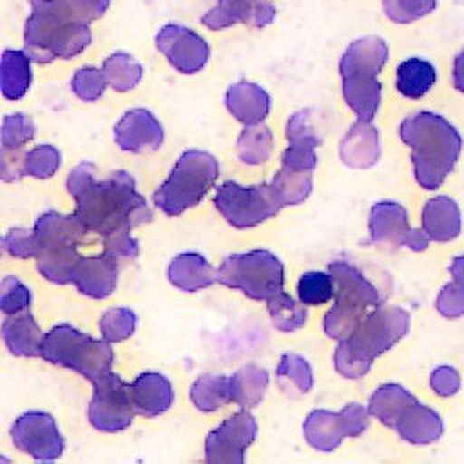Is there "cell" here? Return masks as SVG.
Listing matches in <instances>:
<instances>
[{
    "label": "cell",
    "instance_id": "obj_32",
    "mask_svg": "<svg viewBox=\"0 0 464 464\" xmlns=\"http://www.w3.org/2000/svg\"><path fill=\"white\" fill-rule=\"evenodd\" d=\"M268 388V373L257 364H245L230 377V399L241 408L257 406Z\"/></svg>",
    "mask_w": 464,
    "mask_h": 464
},
{
    "label": "cell",
    "instance_id": "obj_35",
    "mask_svg": "<svg viewBox=\"0 0 464 464\" xmlns=\"http://www.w3.org/2000/svg\"><path fill=\"white\" fill-rule=\"evenodd\" d=\"M190 399L199 411H216L218 408L232 401L230 377L216 373L199 375L190 388Z\"/></svg>",
    "mask_w": 464,
    "mask_h": 464
},
{
    "label": "cell",
    "instance_id": "obj_37",
    "mask_svg": "<svg viewBox=\"0 0 464 464\" xmlns=\"http://www.w3.org/2000/svg\"><path fill=\"white\" fill-rule=\"evenodd\" d=\"M102 69L105 72L109 85L118 92H127L134 89L143 76L141 63L134 56L123 51H116L109 54Z\"/></svg>",
    "mask_w": 464,
    "mask_h": 464
},
{
    "label": "cell",
    "instance_id": "obj_31",
    "mask_svg": "<svg viewBox=\"0 0 464 464\" xmlns=\"http://www.w3.org/2000/svg\"><path fill=\"white\" fill-rule=\"evenodd\" d=\"M80 259L82 257L72 245L49 246L38 254L36 268L47 281L56 285H67L72 283Z\"/></svg>",
    "mask_w": 464,
    "mask_h": 464
},
{
    "label": "cell",
    "instance_id": "obj_27",
    "mask_svg": "<svg viewBox=\"0 0 464 464\" xmlns=\"http://www.w3.org/2000/svg\"><path fill=\"white\" fill-rule=\"evenodd\" d=\"M303 433L306 442L317 451H334L341 446L343 439L346 437L344 422L341 411H328V410H314L308 413Z\"/></svg>",
    "mask_w": 464,
    "mask_h": 464
},
{
    "label": "cell",
    "instance_id": "obj_34",
    "mask_svg": "<svg viewBox=\"0 0 464 464\" xmlns=\"http://www.w3.org/2000/svg\"><path fill=\"white\" fill-rule=\"evenodd\" d=\"M435 80V67L422 58H408L397 67V91L406 98H422L433 87Z\"/></svg>",
    "mask_w": 464,
    "mask_h": 464
},
{
    "label": "cell",
    "instance_id": "obj_52",
    "mask_svg": "<svg viewBox=\"0 0 464 464\" xmlns=\"http://www.w3.org/2000/svg\"><path fill=\"white\" fill-rule=\"evenodd\" d=\"M431 390L440 397H451L460 388V375L451 366H439L430 375Z\"/></svg>",
    "mask_w": 464,
    "mask_h": 464
},
{
    "label": "cell",
    "instance_id": "obj_15",
    "mask_svg": "<svg viewBox=\"0 0 464 464\" xmlns=\"http://www.w3.org/2000/svg\"><path fill=\"white\" fill-rule=\"evenodd\" d=\"M276 18V7L270 0H218L203 16L201 24L210 31H219L234 24H246L263 29Z\"/></svg>",
    "mask_w": 464,
    "mask_h": 464
},
{
    "label": "cell",
    "instance_id": "obj_23",
    "mask_svg": "<svg viewBox=\"0 0 464 464\" xmlns=\"http://www.w3.org/2000/svg\"><path fill=\"white\" fill-rule=\"evenodd\" d=\"M2 337L9 353L16 357H42L44 332L29 310L5 315L2 323Z\"/></svg>",
    "mask_w": 464,
    "mask_h": 464
},
{
    "label": "cell",
    "instance_id": "obj_17",
    "mask_svg": "<svg viewBox=\"0 0 464 464\" xmlns=\"http://www.w3.org/2000/svg\"><path fill=\"white\" fill-rule=\"evenodd\" d=\"M339 156L346 167L370 169L379 161V130L370 120H357L339 143Z\"/></svg>",
    "mask_w": 464,
    "mask_h": 464
},
{
    "label": "cell",
    "instance_id": "obj_40",
    "mask_svg": "<svg viewBox=\"0 0 464 464\" xmlns=\"http://www.w3.org/2000/svg\"><path fill=\"white\" fill-rule=\"evenodd\" d=\"M297 295L303 304L319 306L334 297V279L330 272H304L297 283Z\"/></svg>",
    "mask_w": 464,
    "mask_h": 464
},
{
    "label": "cell",
    "instance_id": "obj_4",
    "mask_svg": "<svg viewBox=\"0 0 464 464\" xmlns=\"http://www.w3.org/2000/svg\"><path fill=\"white\" fill-rule=\"evenodd\" d=\"M410 328V314L401 306H375L353 334L339 341L334 353L335 370L346 379L362 377L375 357L399 343Z\"/></svg>",
    "mask_w": 464,
    "mask_h": 464
},
{
    "label": "cell",
    "instance_id": "obj_26",
    "mask_svg": "<svg viewBox=\"0 0 464 464\" xmlns=\"http://www.w3.org/2000/svg\"><path fill=\"white\" fill-rule=\"evenodd\" d=\"M395 430L406 442L431 444L442 437L444 424L435 410L415 402L397 420Z\"/></svg>",
    "mask_w": 464,
    "mask_h": 464
},
{
    "label": "cell",
    "instance_id": "obj_2",
    "mask_svg": "<svg viewBox=\"0 0 464 464\" xmlns=\"http://www.w3.org/2000/svg\"><path fill=\"white\" fill-rule=\"evenodd\" d=\"M24 51L36 63L78 56L91 44V22L76 0H29Z\"/></svg>",
    "mask_w": 464,
    "mask_h": 464
},
{
    "label": "cell",
    "instance_id": "obj_11",
    "mask_svg": "<svg viewBox=\"0 0 464 464\" xmlns=\"http://www.w3.org/2000/svg\"><path fill=\"white\" fill-rule=\"evenodd\" d=\"M11 439L16 450L44 462L56 460L65 448L54 417L45 411L20 415L11 428Z\"/></svg>",
    "mask_w": 464,
    "mask_h": 464
},
{
    "label": "cell",
    "instance_id": "obj_42",
    "mask_svg": "<svg viewBox=\"0 0 464 464\" xmlns=\"http://www.w3.org/2000/svg\"><path fill=\"white\" fill-rule=\"evenodd\" d=\"M36 134L34 121L22 112L7 114L2 120L0 143L2 149H22L27 141H31Z\"/></svg>",
    "mask_w": 464,
    "mask_h": 464
},
{
    "label": "cell",
    "instance_id": "obj_16",
    "mask_svg": "<svg viewBox=\"0 0 464 464\" xmlns=\"http://www.w3.org/2000/svg\"><path fill=\"white\" fill-rule=\"evenodd\" d=\"M114 140L121 150L150 152L163 143V127L147 109H130L114 127Z\"/></svg>",
    "mask_w": 464,
    "mask_h": 464
},
{
    "label": "cell",
    "instance_id": "obj_3",
    "mask_svg": "<svg viewBox=\"0 0 464 464\" xmlns=\"http://www.w3.org/2000/svg\"><path fill=\"white\" fill-rule=\"evenodd\" d=\"M399 134L411 149L417 183L428 190L439 188L459 160L462 149L459 130L440 114L422 111L404 118Z\"/></svg>",
    "mask_w": 464,
    "mask_h": 464
},
{
    "label": "cell",
    "instance_id": "obj_56",
    "mask_svg": "<svg viewBox=\"0 0 464 464\" xmlns=\"http://www.w3.org/2000/svg\"><path fill=\"white\" fill-rule=\"evenodd\" d=\"M453 83L459 91L464 92V49L455 56L453 62Z\"/></svg>",
    "mask_w": 464,
    "mask_h": 464
},
{
    "label": "cell",
    "instance_id": "obj_41",
    "mask_svg": "<svg viewBox=\"0 0 464 464\" xmlns=\"http://www.w3.org/2000/svg\"><path fill=\"white\" fill-rule=\"evenodd\" d=\"M136 330V314L130 308H109L100 319L102 337L109 343L129 339Z\"/></svg>",
    "mask_w": 464,
    "mask_h": 464
},
{
    "label": "cell",
    "instance_id": "obj_19",
    "mask_svg": "<svg viewBox=\"0 0 464 464\" xmlns=\"http://www.w3.org/2000/svg\"><path fill=\"white\" fill-rule=\"evenodd\" d=\"M132 404L141 417H158L165 413L174 401L170 381L158 372L140 373L130 384Z\"/></svg>",
    "mask_w": 464,
    "mask_h": 464
},
{
    "label": "cell",
    "instance_id": "obj_30",
    "mask_svg": "<svg viewBox=\"0 0 464 464\" xmlns=\"http://www.w3.org/2000/svg\"><path fill=\"white\" fill-rule=\"evenodd\" d=\"M415 402H417V399L402 386L382 384L372 393L370 402H368V411L382 424L395 428V424L402 417V413Z\"/></svg>",
    "mask_w": 464,
    "mask_h": 464
},
{
    "label": "cell",
    "instance_id": "obj_43",
    "mask_svg": "<svg viewBox=\"0 0 464 464\" xmlns=\"http://www.w3.org/2000/svg\"><path fill=\"white\" fill-rule=\"evenodd\" d=\"M107 78L103 69L87 65V67H80L72 80H71V89L72 92L83 100V102H96L98 98L103 96L105 87H107Z\"/></svg>",
    "mask_w": 464,
    "mask_h": 464
},
{
    "label": "cell",
    "instance_id": "obj_13",
    "mask_svg": "<svg viewBox=\"0 0 464 464\" xmlns=\"http://www.w3.org/2000/svg\"><path fill=\"white\" fill-rule=\"evenodd\" d=\"M257 433L256 419L243 408L230 417H227L216 430L207 435L205 440V460L241 464L246 448L254 442Z\"/></svg>",
    "mask_w": 464,
    "mask_h": 464
},
{
    "label": "cell",
    "instance_id": "obj_47",
    "mask_svg": "<svg viewBox=\"0 0 464 464\" xmlns=\"http://www.w3.org/2000/svg\"><path fill=\"white\" fill-rule=\"evenodd\" d=\"M140 245L132 237L130 230H118L103 237V254L116 261L120 266L138 257Z\"/></svg>",
    "mask_w": 464,
    "mask_h": 464
},
{
    "label": "cell",
    "instance_id": "obj_6",
    "mask_svg": "<svg viewBox=\"0 0 464 464\" xmlns=\"http://www.w3.org/2000/svg\"><path fill=\"white\" fill-rule=\"evenodd\" d=\"M219 176L218 160L205 150H187L179 156L170 176L156 188L154 205L167 216H179L196 207Z\"/></svg>",
    "mask_w": 464,
    "mask_h": 464
},
{
    "label": "cell",
    "instance_id": "obj_14",
    "mask_svg": "<svg viewBox=\"0 0 464 464\" xmlns=\"http://www.w3.org/2000/svg\"><path fill=\"white\" fill-rule=\"evenodd\" d=\"M156 47L163 53L167 62L183 74L201 71L210 58L207 40L196 31L178 24H167L158 31Z\"/></svg>",
    "mask_w": 464,
    "mask_h": 464
},
{
    "label": "cell",
    "instance_id": "obj_25",
    "mask_svg": "<svg viewBox=\"0 0 464 464\" xmlns=\"http://www.w3.org/2000/svg\"><path fill=\"white\" fill-rule=\"evenodd\" d=\"M422 230L433 241H451L460 234V208L450 196L431 198L422 208Z\"/></svg>",
    "mask_w": 464,
    "mask_h": 464
},
{
    "label": "cell",
    "instance_id": "obj_36",
    "mask_svg": "<svg viewBox=\"0 0 464 464\" xmlns=\"http://www.w3.org/2000/svg\"><path fill=\"white\" fill-rule=\"evenodd\" d=\"M312 172L314 170L281 165L272 179V187L276 188L283 205H299L310 196Z\"/></svg>",
    "mask_w": 464,
    "mask_h": 464
},
{
    "label": "cell",
    "instance_id": "obj_7",
    "mask_svg": "<svg viewBox=\"0 0 464 464\" xmlns=\"http://www.w3.org/2000/svg\"><path fill=\"white\" fill-rule=\"evenodd\" d=\"M42 357L56 366H65L91 382L111 372L114 353L105 339H92L71 324L53 326L42 343Z\"/></svg>",
    "mask_w": 464,
    "mask_h": 464
},
{
    "label": "cell",
    "instance_id": "obj_12",
    "mask_svg": "<svg viewBox=\"0 0 464 464\" xmlns=\"http://www.w3.org/2000/svg\"><path fill=\"white\" fill-rule=\"evenodd\" d=\"M368 228L372 243L381 246H408L415 252H420L428 246L430 241L424 230L410 227L406 208L395 201L375 203L370 210Z\"/></svg>",
    "mask_w": 464,
    "mask_h": 464
},
{
    "label": "cell",
    "instance_id": "obj_49",
    "mask_svg": "<svg viewBox=\"0 0 464 464\" xmlns=\"http://www.w3.org/2000/svg\"><path fill=\"white\" fill-rule=\"evenodd\" d=\"M286 140L294 145L319 147L321 138L312 121V111H299L290 116L286 125Z\"/></svg>",
    "mask_w": 464,
    "mask_h": 464
},
{
    "label": "cell",
    "instance_id": "obj_33",
    "mask_svg": "<svg viewBox=\"0 0 464 464\" xmlns=\"http://www.w3.org/2000/svg\"><path fill=\"white\" fill-rule=\"evenodd\" d=\"M277 384L286 397H303L312 390L314 373L308 361L297 353H285L276 370Z\"/></svg>",
    "mask_w": 464,
    "mask_h": 464
},
{
    "label": "cell",
    "instance_id": "obj_20",
    "mask_svg": "<svg viewBox=\"0 0 464 464\" xmlns=\"http://www.w3.org/2000/svg\"><path fill=\"white\" fill-rule=\"evenodd\" d=\"M388 60V45L379 36H362L353 40L339 60L341 78L348 74L377 76Z\"/></svg>",
    "mask_w": 464,
    "mask_h": 464
},
{
    "label": "cell",
    "instance_id": "obj_5",
    "mask_svg": "<svg viewBox=\"0 0 464 464\" xmlns=\"http://www.w3.org/2000/svg\"><path fill=\"white\" fill-rule=\"evenodd\" d=\"M334 279V306L324 315V334L343 341L353 334L359 323L366 317V310L381 304L377 288L352 265L334 261L328 265Z\"/></svg>",
    "mask_w": 464,
    "mask_h": 464
},
{
    "label": "cell",
    "instance_id": "obj_8",
    "mask_svg": "<svg viewBox=\"0 0 464 464\" xmlns=\"http://www.w3.org/2000/svg\"><path fill=\"white\" fill-rule=\"evenodd\" d=\"M218 281L239 290L248 299L268 301L283 290V263L270 250H250L225 257L218 268Z\"/></svg>",
    "mask_w": 464,
    "mask_h": 464
},
{
    "label": "cell",
    "instance_id": "obj_21",
    "mask_svg": "<svg viewBox=\"0 0 464 464\" xmlns=\"http://www.w3.org/2000/svg\"><path fill=\"white\" fill-rule=\"evenodd\" d=\"M225 105L237 121L254 125L261 123L268 116L270 96L257 83L237 82L227 89Z\"/></svg>",
    "mask_w": 464,
    "mask_h": 464
},
{
    "label": "cell",
    "instance_id": "obj_50",
    "mask_svg": "<svg viewBox=\"0 0 464 464\" xmlns=\"http://www.w3.org/2000/svg\"><path fill=\"white\" fill-rule=\"evenodd\" d=\"M437 312L446 319H457L464 315V285L455 279L442 286L435 301Z\"/></svg>",
    "mask_w": 464,
    "mask_h": 464
},
{
    "label": "cell",
    "instance_id": "obj_39",
    "mask_svg": "<svg viewBox=\"0 0 464 464\" xmlns=\"http://www.w3.org/2000/svg\"><path fill=\"white\" fill-rule=\"evenodd\" d=\"M266 303H268L266 306H268V314H270V321H272L274 328L292 334L306 324L308 314H306L303 303L299 304L283 290L279 294L272 295Z\"/></svg>",
    "mask_w": 464,
    "mask_h": 464
},
{
    "label": "cell",
    "instance_id": "obj_24",
    "mask_svg": "<svg viewBox=\"0 0 464 464\" xmlns=\"http://www.w3.org/2000/svg\"><path fill=\"white\" fill-rule=\"evenodd\" d=\"M87 228L85 225L78 219L76 214L63 216L54 210H49L42 214L36 223H34V234L40 243V252L49 246H60V245H72L76 246Z\"/></svg>",
    "mask_w": 464,
    "mask_h": 464
},
{
    "label": "cell",
    "instance_id": "obj_44",
    "mask_svg": "<svg viewBox=\"0 0 464 464\" xmlns=\"http://www.w3.org/2000/svg\"><path fill=\"white\" fill-rule=\"evenodd\" d=\"M437 7V0H382L384 14L395 24H410Z\"/></svg>",
    "mask_w": 464,
    "mask_h": 464
},
{
    "label": "cell",
    "instance_id": "obj_9",
    "mask_svg": "<svg viewBox=\"0 0 464 464\" xmlns=\"http://www.w3.org/2000/svg\"><path fill=\"white\" fill-rule=\"evenodd\" d=\"M214 205L227 223L236 228H252L274 218L285 207L272 183L243 187L236 181H225L218 187Z\"/></svg>",
    "mask_w": 464,
    "mask_h": 464
},
{
    "label": "cell",
    "instance_id": "obj_55",
    "mask_svg": "<svg viewBox=\"0 0 464 464\" xmlns=\"http://www.w3.org/2000/svg\"><path fill=\"white\" fill-rule=\"evenodd\" d=\"M80 5L82 14L89 20L94 22L98 18H102L105 14V11L109 9L111 0H76Z\"/></svg>",
    "mask_w": 464,
    "mask_h": 464
},
{
    "label": "cell",
    "instance_id": "obj_46",
    "mask_svg": "<svg viewBox=\"0 0 464 464\" xmlns=\"http://www.w3.org/2000/svg\"><path fill=\"white\" fill-rule=\"evenodd\" d=\"M31 306V290L14 276H5L0 285V308L5 315L20 314Z\"/></svg>",
    "mask_w": 464,
    "mask_h": 464
},
{
    "label": "cell",
    "instance_id": "obj_28",
    "mask_svg": "<svg viewBox=\"0 0 464 464\" xmlns=\"http://www.w3.org/2000/svg\"><path fill=\"white\" fill-rule=\"evenodd\" d=\"M343 96L361 120L372 121L381 103V83L372 74H348L343 76Z\"/></svg>",
    "mask_w": 464,
    "mask_h": 464
},
{
    "label": "cell",
    "instance_id": "obj_10",
    "mask_svg": "<svg viewBox=\"0 0 464 464\" xmlns=\"http://www.w3.org/2000/svg\"><path fill=\"white\" fill-rule=\"evenodd\" d=\"M92 384L94 393L87 410V417L92 428L105 433H116L129 428L136 413L130 384H127L114 372L105 373Z\"/></svg>",
    "mask_w": 464,
    "mask_h": 464
},
{
    "label": "cell",
    "instance_id": "obj_54",
    "mask_svg": "<svg viewBox=\"0 0 464 464\" xmlns=\"http://www.w3.org/2000/svg\"><path fill=\"white\" fill-rule=\"evenodd\" d=\"M281 165L295 167V169L314 170V169H315V165H317L315 147L288 143V149H285V150H283V154H281Z\"/></svg>",
    "mask_w": 464,
    "mask_h": 464
},
{
    "label": "cell",
    "instance_id": "obj_18",
    "mask_svg": "<svg viewBox=\"0 0 464 464\" xmlns=\"http://www.w3.org/2000/svg\"><path fill=\"white\" fill-rule=\"evenodd\" d=\"M118 270L120 265L105 254L94 257H82L74 272L72 283L83 295H89L92 299H105L116 288Z\"/></svg>",
    "mask_w": 464,
    "mask_h": 464
},
{
    "label": "cell",
    "instance_id": "obj_45",
    "mask_svg": "<svg viewBox=\"0 0 464 464\" xmlns=\"http://www.w3.org/2000/svg\"><path fill=\"white\" fill-rule=\"evenodd\" d=\"M60 150L54 145H38L27 152L25 176L47 179L60 169Z\"/></svg>",
    "mask_w": 464,
    "mask_h": 464
},
{
    "label": "cell",
    "instance_id": "obj_22",
    "mask_svg": "<svg viewBox=\"0 0 464 464\" xmlns=\"http://www.w3.org/2000/svg\"><path fill=\"white\" fill-rule=\"evenodd\" d=\"M172 286L183 292H198L218 281V270L198 252L178 254L167 268Z\"/></svg>",
    "mask_w": 464,
    "mask_h": 464
},
{
    "label": "cell",
    "instance_id": "obj_38",
    "mask_svg": "<svg viewBox=\"0 0 464 464\" xmlns=\"http://www.w3.org/2000/svg\"><path fill=\"white\" fill-rule=\"evenodd\" d=\"M272 154V130L263 123L246 125L237 138V156L246 165H261Z\"/></svg>",
    "mask_w": 464,
    "mask_h": 464
},
{
    "label": "cell",
    "instance_id": "obj_53",
    "mask_svg": "<svg viewBox=\"0 0 464 464\" xmlns=\"http://www.w3.org/2000/svg\"><path fill=\"white\" fill-rule=\"evenodd\" d=\"M341 417L344 422L346 437H359L366 431L370 424V411L359 404V402H350L341 410Z\"/></svg>",
    "mask_w": 464,
    "mask_h": 464
},
{
    "label": "cell",
    "instance_id": "obj_48",
    "mask_svg": "<svg viewBox=\"0 0 464 464\" xmlns=\"http://www.w3.org/2000/svg\"><path fill=\"white\" fill-rule=\"evenodd\" d=\"M2 246L4 250L13 256V257H20V259H29V257H38L40 254V243L36 239L34 228L27 230V228H11L4 239H2Z\"/></svg>",
    "mask_w": 464,
    "mask_h": 464
},
{
    "label": "cell",
    "instance_id": "obj_29",
    "mask_svg": "<svg viewBox=\"0 0 464 464\" xmlns=\"http://www.w3.org/2000/svg\"><path fill=\"white\" fill-rule=\"evenodd\" d=\"M0 87L7 100H20L31 87V58L25 51L5 49L0 62Z\"/></svg>",
    "mask_w": 464,
    "mask_h": 464
},
{
    "label": "cell",
    "instance_id": "obj_1",
    "mask_svg": "<svg viewBox=\"0 0 464 464\" xmlns=\"http://www.w3.org/2000/svg\"><path fill=\"white\" fill-rule=\"evenodd\" d=\"M76 201L74 214L87 232L109 236L118 230H132L152 219V210L136 190L134 178L125 170H114L96 179V167L76 176L67 188Z\"/></svg>",
    "mask_w": 464,
    "mask_h": 464
},
{
    "label": "cell",
    "instance_id": "obj_57",
    "mask_svg": "<svg viewBox=\"0 0 464 464\" xmlns=\"http://www.w3.org/2000/svg\"><path fill=\"white\" fill-rule=\"evenodd\" d=\"M450 274L453 276V279L460 285H464V256H459L451 261L450 265Z\"/></svg>",
    "mask_w": 464,
    "mask_h": 464
},
{
    "label": "cell",
    "instance_id": "obj_51",
    "mask_svg": "<svg viewBox=\"0 0 464 464\" xmlns=\"http://www.w3.org/2000/svg\"><path fill=\"white\" fill-rule=\"evenodd\" d=\"M27 152L22 149H2L0 150V174L4 181H16L25 176Z\"/></svg>",
    "mask_w": 464,
    "mask_h": 464
}]
</instances>
